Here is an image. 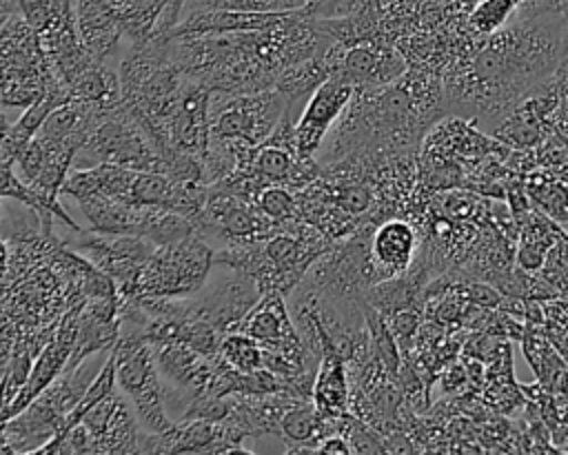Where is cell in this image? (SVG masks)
I'll return each instance as SVG.
<instances>
[{
    "instance_id": "obj_1",
    "label": "cell",
    "mask_w": 568,
    "mask_h": 455,
    "mask_svg": "<svg viewBox=\"0 0 568 455\" xmlns=\"http://www.w3.org/2000/svg\"><path fill=\"white\" fill-rule=\"evenodd\" d=\"M568 22L557 13L513 16L501 29L442 71L446 113L490 129L530 89L550 78L566 53Z\"/></svg>"
},
{
    "instance_id": "obj_2",
    "label": "cell",
    "mask_w": 568,
    "mask_h": 455,
    "mask_svg": "<svg viewBox=\"0 0 568 455\" xmlns=\"http://www.w3.org/2000/svg\"><path fill=\"white\" fill-rule=\"evenodd\" d=\"M331 244V237L302 218L288 222L268 237L217 249L213 264L253 277L262 293L280 291L288 297L311 264Z\"/></svg>"
},
{
    "instance_id": "obj_3",
    "label": "cell",
    "mask_w": 568,
    "mask_h": 455,
    "mask_svg": "<svg viewBox=\"0 0 568 455\" xmlns=\"http://www.w3.org/2000/svg\"><path fill=\"white\" fill-rule=\"evenodd\" d=\"M0 62H2V107L27 109L47 93L53 75L51 62L40 44L36 29L20 16L11 13L0 24Z\"/></svg>"
},
{
    "instance_id": "obj_4",
    "label": "cell",
    "mask_w": 568,
    "mask_h": 455,
    "mask_svg": "<svg viewBox=\"0 0 568 455\" xmlns=\"http://www.w3.org/2000/svg\"><path fill=\"white\" fill-rule=\"evenodd\" d=\"M95 164H120L138 171L166 173L160 149L140 122V118L124 104L109 109L95 124L87 142L75 155L73 169Z\"/></svg>"
},
{
    "instance_id": "obj_5",
    "label": "cell",
    "mask_w": 568,
    "mask_h": 455,
    "mask_svg": "<svg viewBox=\"0 0 568 455\" xmlns=\"http://www.w3.org/2000/svg\"><path fill=\"white\" fill-rule=\"evenodd\" d=\"M111 355L118 388L131 400L144 431H169L175 422L166 413V395L153 344L140 333H120Z\"/></svg>"
},
{
    "instance_id": "obj_6",
    "label": "cell",
    "mask_w": 568,
    "mask_h": 455,
    "mask_svg": "<svg viewBox=\"0 0 568 455\" xmlns=\"http://www.w3.org/2000/svg\"><path fill=\"white\" fill-rule=\"evenodd\" d=\"M213 257L215 251L200 233H193L173 244H160L144 264L131 297L195 295L206 284L209 273L215 266Z\"/></svg>"
},
{
    "instance_id": "obj_7",
    "label": "cell",
    "mask_w": 568,
    "mask_h": 455,
    "mask_svg": "<svg viewBox=\"0 0 568 455\" xmlns=\"http://www.w3.org/2000/svg\"><path fill=\"white\" fill-rule=\"evenodd\" d=\"M288 113V100L275 89L251 93H211V140L260 146Z\"/></svg>"
},
{
    "instance_id": "obj_8",
    "label": "cell",
    "mask_w": 568,
    "mask_h": 455,
    "mask_svg": "<svg viewBox=\"0 0 568 455\" xmlns=\"http://www.w3.org/2000/svg\"><path fill=\"white\" fill-rule=\"evenodd\" d=\"M324 60L331 69V78L335 75L355 89L388 84L408 71L404 53L388 38H364L346 44L333 42Z\"/></svg>"
},
{
    "instance_id": "obj_9",
    "label": "cell",
    "mask_w": 568,
    "mask_h": 455,
    "mask_svg": "<svg viewBox=\"0 0 568 455\" xmlns=\"http://www.w3.org/2000/svg\"><path fill=\"white\" fill-rule=\"evenodd\" d=\"M64 244L87 260H91L102 273H106L115 286L118 297H131L144 264L149 262L155 244L138 235H106L95 231H73V235L62 237Z\"/></svg>"
},
{
    "instance_id": "obj_10",
    "label": "cell",
    "mask_w": 568,
    "mask_h": 455,
    "mask_svg": "<svg viewBox=\"0 0 568 455\" xmlns=\"http://www.w3.org/2000/svg\"><path fill=\"white\" fill-rule=\"evenodd\" d=\"M220 269L226 275L209 286L204 284L195 295L180 297V309L184 315L202 320L226 335L240 331V324L264 293L253 277L226 266Z\"/></svg>"
},
{
    "instance_id": "obj_11",
    "label": "cell",
    "mask_w": 568,
    "mask_h": 455,
    "mask_svg": "<svg viewBox=\"0 0 568 455\" xmlns=\"http://www.w3.org/2000/svg\"><path fill=\"white\" fill-rule=\"evenodd\" d=\"M195 231L204 240H217L222 246H231L268 237L280 231V226L273 224L255 202L209 186V198L204 211L195 220Z\"/></svg>"
},
{
    "instance_id": "obj_12",
    "label": "cell",
    "mask_w": 568,
    "mask_h": 455,
    "mask_svg": "<svg viewBox=\"0 0 568 455\" xmlns=\"http://www.w3.org/2000/svg\"><path fill=\"white\" fill-rule=\"evenodd\" d=\"M131 406L122 400L115 386L84 413L82 422L91 433V455L140 453V419Z\"/></svg>"
},
{
    "instance_id": "obj_13",
    "label": "cell",
    "mask_w": 568,
    "mask_h": 455,
    "mask_svg": "<svg viewBox=\"0 0 568 455\" xmlns=\"http://www.w3.org/2000/svg\"><path fill=\"white\" fill-rule=\"evenodd\" d=\"M140 453H253L235 442L224 422L191 417L178 419L164 433H142Z\"/></svg>"
},
{
    "instance_id": "obj_14",
    "label": "cell",
    "mask_w": 568,
    "mask_h": 455,
    "mask_svg": "<svg viewBox=\"0 0 568 455\" xmlns=\"http://www.w3.org/2000/svg\"><path fill=\"white\" fill-rule=\"evenodd\" d=\"M353 93H355V87L335 75L315 89V93L306 100V104L293 127L295 146L302 155H306V158L317 155V151L322 149L331 129L335 127V122L344 113L346 104L351 102Z\"/></svg>"
},
{
    "instance_id": "obj_15",
    "label": "cell",
    "mask_w": 568,
    "mask_h": 455,
    "mask_svg": "<svg viewBox=\"0 0 568 455\" xmlns=\"http://www.w3.org/2000/svg\"><path fill=\"white\" fill-rule=\"evenodd\" d=\"M78 149L73 144L51 140L47 135L36 133L31 142L18 155L16 173L31 186L60 198L62 184L69 178Z\"/></svg>"
},
{
    "instance_id": "obj_16",
    "label": "cell",
    "mask_w": 568,
    "mask_h": 455,
    "mask_svg": "<svg viewBox=\"0 0 568 455\" xmlns=\"http://www.w3.org/2000/svg\"><path fill=\"white\" fill-rule=\"evenodd\" d=\"M82 215L89 220V229L106 235H138L151 237L164 209L140 206L111 198H82L78 200Z\"/></svg>"
},
{
    "instance_id": "obj_17",
    "label": "cell",
    "mask_w": 568,
    "mask_h": 455,
    "mask_svg": "<svg viewBox=\"0 0 568 455\" xmlns=\"http://www.w3.org/2000/svg\"><path fill=\"white\" fill-rule=\"evenodd\" d=\"M419 229L402 215L382 220L371 233V253L384 280L408 271L419 253Z\"/></svg>"
},
{
    "instance_id": "obj_18",
    "label": "cell",
    "mask_w": 568,
    "mask_h": 455,
    "mask_svg": "<svg viewBox=\"0 0 568 455\" xmlns=\"http://www.w3.org/2000/svg\"><path fill=\"white\" fill-rule=\"evenodd\" d=\"M288 11H200L184 16L166 38L224 33V31H257L277 24Z\"/></svg>"
},
{
    "instance_id": "obj_19",
    "label": "cell",
    "mask_w": 568,
    "mask_h": 455,
    "mask_svg": "<svg viewBox=\"0 0 568 455\" xmlns=\"http://www.w3.org/2000/svg\"><path fill=\"white\" fill-rule=\"evenodd\" d=\"M0 191H2L4 200H16V202L24 204L31 213H36V218L40 222V229L44 233H49V235L55 233V229H53L55 220L62 222L71 231H82L73 222V218L62 209V204H60V200L55 195H49V193H44V191H40L36 186L27 184L13 171L11 164H2V186H0Z\"/></svg>"
},
{
    "instance_id": "obj_20",
    "label": "cell",
    "mask_w": 568,
    "mask_h": 455,
    "mask_svg": "<svg viewBox=\"0 0 568 455\" xmlns=\"http://www.w3.org/2000/svg\"><path fill=\"white\" fill-rule=\"evenodd\" d=\"M313 402L328 419L351 413V384L346 362L335 353H324L313 384Z\"/></svg>"
},
{
    "instance_id": "obj_21",
    "label": "cell",
    "mask_w": 568,
    "mask_h": 455,
    "mask_svg": "<svg viewBox=\"0 0 568 455\" xmlns=\"http://www.w3.org/2000/svg\"><path fill=\"white\" fill-rule=\"evenodd\" d=\"M169 7V0H124L120 24L129 44H140L153 38L158 22Z\"/></svg>"
},
{
    "instance_id": "obj_22",
    "label": "cell",
    "mask_w": 568,
    "mask_h": 455,
    "mask_svg": "<svg viewBox=\"0 0 568 455\" xmlns=\"http://www.w3.org/2000/svg\"><path fill=\"white\" fill-rule=\"evenodd\" d=\"M220 355L226 364H231L233 368H237L242 373H257V371L266 368L264 346L242 331H233L222 337Z\"/></svg>"
},
{
    "instance_id": "obj_23",
    "label": "cell",
    "mask_w": 568,
    "mask_h": 455,
    "mask_svg": "<svg viewBox=\"0 0 568 455\" xmlns=\"http://www.w3.org/2000/svg\"><path fill=\"white\" fill-rule=\"evenodd\" d=\"M257 209L280 229L286 226L293 220H302L300 204H297V193L284 184H268L260 191L255 200Z\"/></svg>"
},
{
    "instance_id": "obj_24",
    "label": "cell",
    "mask_w": 568,
    "mask_h": 455,
    "mask_svg": "<svg viewBox=\"0 0 568 455\" xmlns=\"http://www.w3.org/2000/svg\"><path fill=\"white\" fill-rule=\"evenodd\" d=\"M519 4L521 0H481L466 16V24L477 36H490L515 16Z\"/></svg>"
},
{
    "instance_id": "obj_25",
    "label": "cell",
    "mask_w": 568,
    "mask_h": 455,
    "mask_svg": "<svg viewBox=\"0 0 568 455\" xmlns=\"http://www.w3.org/2000/svg\"><path fill=\"white\" fill-rule=\"evenodd\" d=\"M20 16L40 33L49 27L64 9L73 7V0H16Z\"/></svg>"
},
{
    "instance_id": "obj_26",
    "label": "cell",
    "mask_w": 568,
    "mask_h": 455,
    "mask_svg": "<svg viewBox=\"0 0 568 455\" xmlns=\"http://www.w3.org/2000/svg\"><path fill=\"white\" fill-rule=\"evenodd\" d=\"M200 11H282V7L277 0H186L184 16Z\"/></svg>"
},
{
    "instance_id": "obj_27",
    "label": "cell",
    "mask_w": 568,
    "mask_h": 455,
    "mask_svg": "<svg viewBox=\"0 0 568 455\" xmlns=\"http://www.w3.org/2000/svg\"><path fill=\"white\" fill-rule=\"evenodd\" d=\"M282 11H306L313 18H337L346 16L355 0H277Z\"/></svg>"
},
{
    "instance_id": "obj_28",
    "label": "cell",
    "mask_w": 568,
    "mask_h": 455,
    "mask_svg": "<svg viewBox=\"0 0 568 455\" xmlns=\"http://www.w3.org/2000/svg\"><path fill=\"white\" fill-rule=\"evenodd\" d=\"M317 453H333V455H351V444L342 433H333L320 442Z\"/></svg>"
},
{
    "instance_id": "obj_29",
    "label": "cell",
    "mask_w": 568,
    "mask_h": 455,
    "mask_svg": "<svg viewBox=\"0 0 568 455\" xmlns=\"http://www.w3.org/2000/svg\"><path fill=\"white\" fill-rule=\"evenodd\" d=\"M559 11H561V16H564V20L568 22V0H561V7H559Z\"/></svg>"
}]
</instances>
